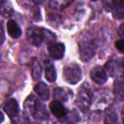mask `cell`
I'll list each match as a JSON object with an SVG mask.
<instances>
[{
  "instance_id": "1",
  "label": "cell",
  "mask_w": 124,
  "mask_h": 124,
  "mask_svg": "<svg viewBox=\"0 0 124 124\" xmlns=\"http://www.w3.org/2000/svg\"><path fill=\"white\" fill-rule=\"evenodd\" d=\"M63 75H64L66 81L71 83V84L78 83L81 78L80 68L78 64H75V63H72V64L65 66L64 71H63Z\"/></svg>"
},
{
  "instance_id": "2",
  "label": "cell",
  "mask_w": 124,
  "mask_h": 124,
  "mask_svg": "<svg viewBox=\"0 0 124 124\" xmlns=\"http://www.w3.org/2000/svg\"><path fill=\"white\" fill-rule=\"evenodd\" d=\"M91 101H92V96H91V93L89 91V89L85 86V84H83V86L79 89L78 93V97H77V105L78 107L85 111L89 108L90 107V104H91Z\"/></svg>"
},
{
  "instance_id": "3",
  "label": "cell",
  "mask_w": 124,
  "mask_h": 124,
  "mask_svg": "<svg viewBox=\"0 0 124 124\" xmlns=\"http://www.w3.org/2000/svg\"><path fill=\"white\" fill-rule=\"evenodd\" d=\"M27 39L32 45L36 46H40L45 41V29L37 26L29 27L27 30Z\"/></svg>"
},
{
  "instance_id": "4",
  "label": "cell",
  "mask_w": 124,
  "mask_h": 124,
  "mask_svg": "<svg viewBox=\"0 0 124 124\" xmlns=\"http://www.w3.org/2000/svg\"><path fill=\"white\" fill-rule=\"evenodd\" d=\"M79 53L82 60H89L95 54V46L92 40L86 38L83 39L79 44Z\"/></svg>"
},
{
  "instance_id": "5",
  "label": "cell",
  "mask_w": 124,
  "mask_h": 124,
  "mask_svg": "<svg viewBox=\"0 0 124 124\" xmlns=\"http://www.w3.org/2000/svg\"><path fill=\"white\" fill-rule=\"evenodd\" d=\"M107 5L108 7L107 11L111 12L115 19H121L124 17V1L122 0L109 1L107 3Z\"/></svg>"
},
{
  "instance_id": "6",
  "label": "cell",
  "mask_w": 124,
  "mask_h": 124,
  "mask_svg": "<svg viewBox=\"0 0 124 124\" xmlns=\"http://www.w3.org/2000/svg\"><path fill=\"white\" fill-rule=\"evenodd\" d=\"M90 78H92V80L98 84H102L104 83L107 78H108V76H107V72L106 70L101 67V66H96L95 68L92 69V71L90 72Z\"/></svg>"
},
{
  "instance_id": "7",
  "label": "cell",
  "mask_w": 124,
  "mask_h": 124,
  "mask_svg": "<svg viewBox=\"0 0 124 124\" xmlns=\"http://www.w3.org/2000/svg\"><path fill=\"white\" fill-rule=\"evenodd\" d=\"M3 108H4V111L7 113V115L12 119L16 117L18 114V105L15 99H9L4 104Z\"/></svg>"
},
{
  "instance_id": "8",
  "label": "cell",
  "mask_w": 124,
  "mask_h": 124,
  "mask_svg": "<svg viewBox=\"0 0 124 124\" xmlns=\"http://www.w3.org/2000/svg\"><path fill=\"white\" fill-rule=\"evenodd\" d=\"M48 52L54 59H60L65 52V46L62 43H51L48 46Z\"/></svg>"
},
{
  "instance_id": "9",
  "label": "cell",
  "mask_w": 124,
  "mask_h": 124,
  "mask_svg": "<svg viewBox=\"0 0 124 124\" xmlns=\"http://www.w3.org/2000/svg\"><path fill=\"white\" fill-rule=\"evenodd\" d=\"M39 106H40V103L38 102V100L33 95L28 96L26 98L25 102H24V108H25V110L29 114L33 115V116L35 115V113H36Z\"/></svg>"
},
{
  "instance_id": "10",
  "label": "cell",
  "mask_w": 124,
  "mask_h": 124,
  "mask_svg": "<svg viewBox=\"0 0 124 124\" xmlns=\"http://www.w3.org/2000/svg\"><path fill=\"white\" fill-rule=\"evenodd\" d=\"M49 108L52 114L57 118H63L64 116H66V108L61 102H58L56 100L52 101L49 105Z\"/></svg>"
},
{
  "instance_id": "11",
  "label": "cell",
  "mask_w": 124,
  "mask_h": 124,
  "mask_svg": "<svg viewBox=\"0 0 124 124\" xmlns=\"http://www.w3.org/2000/svg\"><path fill=\"white\" fill-rule=\"evenodd\" d=\"M44 67H45V77L46 80L49 82H53L56 79V71L53 66V64L48 60L46 59L44 61Z\"/></svg>"
},
{
  "instance_id": "12",
  "label": "cell",
  "mask_w": 124,
  "mask_h": 124,
  "mask_svg": "<svg viewBox=\"0 0 124 124\" xmlns=\"http://www.w3.org/2000/svg\"><path fill=\"white\" fill-rule=\"evenodd\" d=\"M34 90L43 101L48 100V98H49V90H48V88H47L46 83H44V82L37 83L35 85V87H34Z\"/></svg>"
},
{
  "instance_id": "13",
  "label": "cell",
  "mask_w": 124,
  "mask_h": 124,
  "mask_svg": "<svg viewBox=\"0 0 124 124\" xmlns=\"http://www.w3.org/2000/svg\"><path fill=\"white\" fill-rule=\"evenodd\" d=\"M7 31L12 38H18L21 35V29L15 20H9L7 22Z\"/></svg>"
},
{
  "instance_id": "14",
  "label": "cell",
  "mask_w": 124,
  "mask_h": 124,
  "mask_svg": "<svg viewBox=\"0 0 124 124\" xmlns=\"http://www.w3.org/2000/svg\"><path fill=\"white\" fill-rule=\"evenodd\" d=\"M53 97L58 102H66L68 100V94L63 88H55L53 91Z\"/></svg>"
},
{
  "instance_id": "15",
  "label": "cell",
  "mask_w": 124,
  "mask_h": 124,
  "mask_svg": "<svg viewBox=\"0 0 124 124\" xmlns=\"http://www.w3.org/2000/svg\"><path fill=\"white\" fill-rule=\"evenodd\" d=\"M31 73H32V77H33L34 79L40 78V77H41V65H40V63L38 62V60L36 58L33 60Z\"/></svg>"
},
{
  "instance_id": "16",
  "label": "cell",
  "mask_w": 124,
  "mask_h": 124,
  "mask_svg": "<svg viewBox=\"0 0 124 124\" xmlns=\"http://www.w3.org/2000/svg\"><path fill=\"white\" fill-rule=\"evenodd\" d=\"M117 121V116L116 114L112 111V110H109L107 112L106 114V123L107 124H115Z\"/></svg>"
},
{
  "instance_id": "17",
  "label": "cell",
  "mask_w": 124,
  "mask_h": 124,
  "mask_svg": "<svg viewBox=\"0 0 124 124\" xmlns=\"http://www.w3.org/2000/svg\"><path fill=\"white\" fill-rule=\"evenodd\" d=\"M115 92L121 98H124V82H117L115 84Z\"/></svg>"
},
{
  "instance_id": "18",
  "label": "cell",
  "mask_w": 124,
  "mask_h": 124,
  "mask_svg": "<svg viewBox=\"0 0 124 124\" xmlns=\"http://www.w3.org/2000/svg\"><path fill=\"white\" fill-rule=\"evenodd\" d=\"M115 47L122 53H124V39L115 42Z\"/></svg>"
},
{
  "instance_id": "19",
  "label": "cell",
  "mask_w": 124,
  "mask_h": 124,
  "mask_svg": "<svg viewBox=\"0 0 124 124\" xmlns=\"http://www.w3.org/2000/svg\"><path fill=\"white\" fill-rule=\"evenodd\" d=\"M118 69V71L121 73V75L124 77V58H122L120 61H119V63H118V65L117 66H115V69Z\"/></svg>"
},
{
  "instance_id": "20",
  "label": "cell",
  "mask_w": 124,
  "mask_h": 124,
  "mask_svg": "<svg viewBox=\"0 0 124 124\" xmlns=\"http://www.w3.org/2000/svg\"><path fill=\"white\" fill-rule=\"evenodd\" d=\"M118 34L120 35V37H122L124 39V23L120 25V27L118 29Z\"/></svg>"
},
{
  "instance_id": "21",
  "label": "cell",
  "mask_w": 124,
  "mask_h": 124,
  "mask_svg": "<svg viewBox=\"0 0 124 124\" xmlns=\"http://www.w3.org/2000/svg\"><path fill=\"white\" fill-rule=\"evenodd\" d=\"M33 124H39V123H33Z\"/></svg>"
},
{
  "instance_id": "22",
  "label": "cell",
  "mask_w": 124,
  "mask_h": 124,
  "mask_svg": "<svg viewBox=\"0 0 124 124\" xmlns=\"http://www.w3.org/2000/svg\"><path fill=\"white\" fill-rule=\"evenodd\" d=\"M123 124H124V119H123Z\"/></svg>"
}]
</instances>
